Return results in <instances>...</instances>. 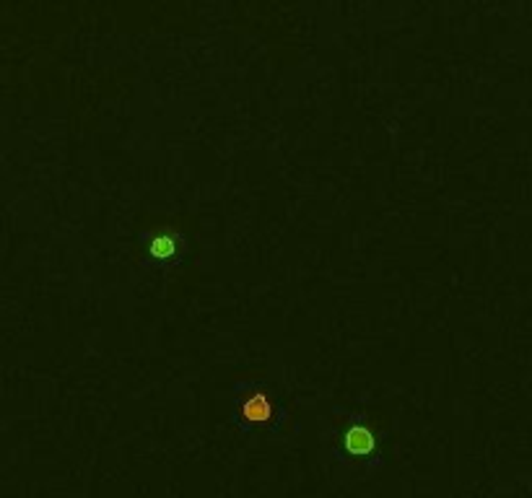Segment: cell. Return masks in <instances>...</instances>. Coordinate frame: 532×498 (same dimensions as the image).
<instances>
[{
    "label": "cell",
    "mask_w": 532,
    "mask_h": 498,
    "mask_svg": "<svg viewBox=\"0 0 532 498\" xmlns=\"http://www.w3.org/2000/svg\"><path fill=\"white\" fill-rule=\"evenodd\" d=\"M327 449L332 457L358 473H374L385 465V439L363 413L335 408L325 428Z\"/></svg>",
    "instance_id": "cell-1"
},
{
    "label": "cell",
    "mask_w": 532,
    "mask_h": 498,
    "mask_svg": "<svg viewBox=\"0 0 532 498\" xmlns=\"http://www.w3.org/2000/svg\"><path fill=\"white\" fill-rule=\"evenodd\" d=\"M177 249L179 244L174 233H156V236H151V241H148V255L154 260H159V262L171 260L177 255Z\"/></svg>",
    "instance_id": "cell-3"
},
{
    "label": "cell",
    "mask_w": 532,
    "mask_h": 498,
    "mask_svg": "<svg viewBox=\"0 0 532 498\" xmlns=\"http://www.w3.org/2000/svg\"><path fill=\"white\" fill-rule=\"evenodd\" d=\"M231 423L244 431L281 436L289 426V413L270 387L258 379H244L231 392Z\"/></svg>",
    "instance_id": "cell-2"
}]
</instances>
